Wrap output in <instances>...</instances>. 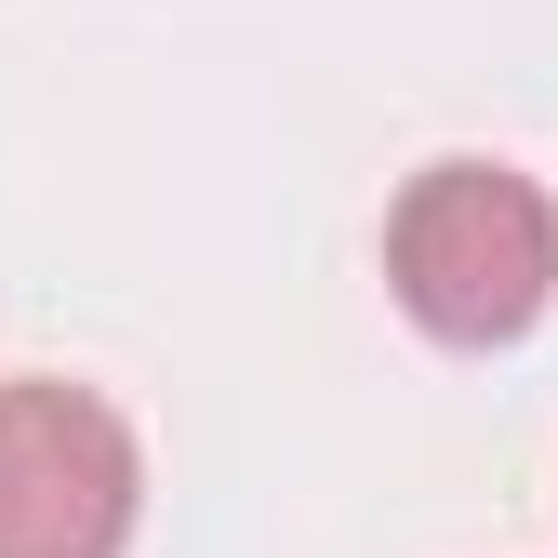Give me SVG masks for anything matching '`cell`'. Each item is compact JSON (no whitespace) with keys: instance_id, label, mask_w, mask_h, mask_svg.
<instances>
[{"instance_id":"cell-1","label":"cell","mask_w":558,"mask_h":558,"mask_svg":"<svg viewBox=\"0 0 558 558\" xmlns=\"http://www.w3.org/2000/svg\"><path fill=\"white\" fill-rule=\"evenodd\" d=\"M386 293L439 345H519L558 306V199L506 160H426L386 214Z\"/></svg>"},{"instance_id":"cell-2","label":"cell","mask_w":558,"mask_h":558,"mask_svg":"<svg viewBox=\"0 0 558 558\" xmlns=\"http://www.w3.org/2000/svg\"><path fill=\"white\" fill-rule=\"evenodd\" d=\"M133 519H147L133 426L66 373H14L0 386V558H120Z\"/></svg>"}]
</instances>
